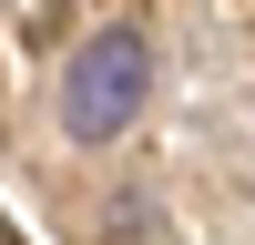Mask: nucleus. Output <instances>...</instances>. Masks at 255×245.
<instances>
[{"mask_svg": "<svg viewBox=\"0 0 255 245\" xmlns=\"http://www.w3.org/2000/svg\"><path fill=\"white\" fill-rule=\"evenodd\" d=\"M143 92H153V51H143V31H92L82 61L61 72V133H72V143L133 133Z\"/></svg>", "mask_w": 255, "mask_h": 245, "instance_id": "obj_1", "label": "nucleus"}]
</instances>
